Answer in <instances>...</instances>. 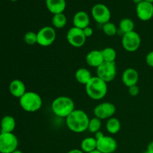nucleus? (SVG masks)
<instances>
[{"mask_svg": "<svg viewBox=\"0 0 153 153\" xmlns=\"http://www.w3.org/2000/svg\"><path fill=\"white\" fill-rule=\"evenodd\" d=\"M81 149L85 153H89L97 149V140L94 137H88L81 142Z\"/></svg>", "mask_w": 153, "mask_h": 153, "instance_id": "nucleus-21", "label": "nucleus"}, {"mask_svg": "<svg viewBox=\"0 0 153 153\" xmlns=\"http://www.w3.org/2000/svg\"><path fill=\"white\" fill-rule=\"evenodd\" d=\"M85 91L88 97L92 100H102L108 93L107 83L97 76H93L85 85Z\"/></svg>", "mask_w": 153, "mask_h": 153, "instance_id": "nucleus-2", "label": "nucleus"}, {"mask_svg": "<svg viewBox=\"0 0 153 153\" xmlns=\"http://www.w3.org/2000/svg\"><path fill=\"white\" fill-rule=\"evenodd\" d=\"M74 110V101L69 97H58L52 103V112L58 117L67 118Z\"/></svg>", "mask_w": 153, "mask_h": 153, "instance_id": "nucleus-3", "label": "nucleus"}, {"mask_svg": "<svg viewBox=\"0 0 153 153\" xmlns=\"http://www.w3.org/2000/svg\"><path fill=\"white\" fill-rule=\"evenodd\" d=\"M67 153H85L82 149H71V150L69 151Z\"/></svg>", "mask_w": 153, "mask_h": 153, "instance_id": "nucleus-34", "label": "nucleus"}, {"mask_svg": "<svg viewBox=\"0 0 153 153\" xmlns=\"http://www.w3.org/2000/svg\"><path fill=\"white\" fill-rule=\"evenodd\" d=\"M67 40L72 46L80 48L85 45L87 37L84 34L83 30L73 26L67 31Z\"/></svg>", "mask_w": 153, "mask_h": 153, "instance_id": "nucleus-10", "label": "nucleus"}, {"mask_svg": "<svg viewBox=\"0 0 153 153\" xmlns=\"http://www.w3.org/2000/svg\"><path fill=\"white\" fill-rule=\"evenodd\" d=\"M102 127V120L99 119V118L94 117L90 119L89 121V125H88V130L91 133L95 134L97 131H100Z\"/></svg>", "mask_w": 153, "mask_h": 153, "instance_id": "nucleus-26", "label": "nucleus"}, {"mask_svg": "<svg viewBox=\"0 0 153 153\" xmlns=\"http://www.w3.org/2000/svg\"><path fill=\"white\" fill-rule=\"evenodd\" d=\"M12 153H23L21 150H19V149H16L15 151H13Z\"/></svg>", "mask_w": 153, "mask_h": 153, "instance_id": "nucleus-36", "label": "nucleus"}, {"mask_svg": "<svg viewBox=\"0 0 153 153\" xmlns=\"http://www.w3.org/2000/svg\"><path fill=\"white\" fill-rule=\"evenodd\" d=\"M146 151H148V152L150 153H153V140L148 144L147 150Z\"/></svg>", "mask_w": 153, "mask_h": 153, "instance_id": "nucleus-33", "label": "nucleus"}, {"mask_svg": "<svg viewBox=\"0 0 153 153\" xmlns=\"http://www.w3.org/2000/svg\"><path fill=\"white\" fill-rule=\"evenodd\" d=\"M128 92L131 97H137L140 93V88L137 85H134L128 88Z\"/></svg>", "mask_w": 153, "mask_h": 153, "instance_id": "nucleus-29", "label": "nucleus"}, {"mask_svg": "<svg viewBox=\"0 0 153 153\" xmlns=\"http://www.w3.org/2000/svg\"><path fill=\"white\" fill-rule=\"evenodd\" d=\"M139 80L138 72L134 68H128L122 74V82L127 88L137 85Z\"/></svg>", "mask_w": 153, "mask_h": 153, "instance_id": "nucleus-14", "label": "nucleus"}, {"mask_svg": "<svg viewBox=\"0 0 153 153\" xmlns=\"http://www.w3.org/2000/svg\"><path fill=\"white\" fill-rule=\"evenodd\" d=\"M37 44L43 47L51 46L56 39V31L52 26H44L37 33Z\"/></svg>", "mask_w": 153, "mask_h": 153, "instance_id": "nucleus-9", "label": "nucleus"}, {"mask_svg": "<svg viewBox=\"0 0 153 153\" xmlns=\"http://www.w3.org/2000/svg\"><path fill=\"white\" fill-rule=\"evenodd\" d=\"M104 136H105V134H103V132H102L101 131H97V133H95V134H94V137H95V139L97 140H100V139H101L102 137H103Z\"/></svg>", "mask_w": 153, "mask_h": 153, "instance_id": "nucleus-32", "label": "nucleus"}, {"mask_svg": "<svg viewBox=\"0 0 153 153\" xmlns=\"http://www.w3.org/2000/svg\"><path fill=\"white\" fill-rule=\"evenodd\" d=\"M85 61L88 66L97 68L104 62L101 50H92L89 52L87 54Z\"/></svg>", "mask_w": 153, "mask_h": 153, "instance_id": "nucleus-17", "label": "nucleus"}, {"mask_svg": "<svg viewBox=\"0 0 153 153\" xmlns=\"http://www.w3.org/2000/svg\"><path fill=\"white\" fill-rule=\"evenodd\" d=\"M143 153H150V152H148V151H146V152H143Z\"/></svg>", "mask_w": 153, "mask_h": 153, "instance_id": "nucleus-40", "label": "nucleus"}, {"mask_svg": "<svg viewBox=\"0 0 153 153\" xmlns=\"http://www.w3.org/2000/svg\"><path fill=\"white\" fill-rule=\"evenodd\" d=\"M117 149V143L114 137L105 135L97 140V149L102 153H114Z\"/></svg>", "mask_w": 153, "mask_h": 153, "instance_id": "nucleus-12", "label": "nucleus"}, {"mask_svg": "<svg viewBox=\"0 0 153 153\" xmlns=\"http://www.w3.org/2000/svg\"><path fill=\"white\" fill-rule=\"evenodd\" d=\"M117 76L115 62H104L97 68V76L106 83L113 81Z\"/></svg>", "mask_w": 153, "mask_h": 153, "instance_id": "nucleus-5", "label": "nucleus"}, {"mask_svg": "<svg viewBox=\"0 0 153 153\" xmlns=\"http://www.w3.org/2000/svg\"><path fill=\"white\" fill-rule=\"evenodd\" d=\"M146 62L149 67L153 68V51H151L146 55Z\"/></svg>", "mask_w": 153, "mask_h": 153, "instance_id": "nucleus-30", "label": "nucleus"}, {"mask_svg": "<svg viewBox=\"0 0 153 153\" xmlns=\"http://www.w3.org/2000/svg\"><path fill=\"white\" fill-rule=\"evenodd\" d=\"M9 91L10 94L16 98H21L26 91L25 83L19 79H14L9 85Z\"/></svg>", "mask_w": 153, "mask_h": 153, "instance_id": "nucleus-16", "label": "nucleus"}, {"mask_svg": "<svg viewBox=\"0 0 153 153\" xmlns=\"http://www.w3.org/2000/svg\"><path fill=\"white\" fill-rule=\"evenodd\" d=\"M19 105L25 111L33 113L41 108L43 100L38 94L29 91L25 93L21 98H19Z\"/></svg>", "mask_w": 153, "mask_h": 153, "instance_id": "nucleus-4", "label": "nucleus"}, {"mask_svg": "<svg viewBox=\"0 0 153 153\" xmlns=\"http://www.w3.org/2000/svg\"><path fill=\"white\" fill-rule=\"evenodd\" d=\"M67 19L64 13L54 14L52 19V24L54 28H63L67 25Z\"/></svg>", "mask_w": 153, "mask_h": 153, "instance_id": "nucleus-23", "label": "nucleus"}, {"mask_svg": "<svg viewBox=\"0 0 153 153\" xmlns=\"http://www.w3.org/2000/svg\"><path fill=\"white\" fill-rule=\"evenodd\" d=\"M24 41L28 45H34L37 43V33L34 31H28L24 35Z\"/></svg>", "mask_w": 153, "mask_h": 153, "instance_id": "nucleus-28", "label": "nucleus"}, {"mask_svg": "<svg viewBox=\"0 0 153 153\" xmlns=\"http://www.w3.org/2000/svg\"><path fill=\"white\" fill-rule=\"evenodd\" d=\"M106 130L108 133L112 134H117L121 128V123L117 117H112L109 118L106 123Z\"/></svg>", "mask_w": 153, "mask_h": 153, "instance_id": "nucleus-22", "label": "nucleus"}, {"mask_svg": "<svg viewBox=\"0 0 153 153\" xmlns=\"http://www.w3.org/2000/svg\"><path fill=\"white\" fill-rule=\"evenodd\" d=\"M136 14L140 20H150L153 17V3L148 2L143 0L137 4L136 6Z\"/></svg>", "mask_w": 153, "mask_h": 153, "instance_id": "nucleus-13", "label": "nucleus"}, {"mask_svg": "<svg viewBox=\"0 0 153 153\" xmlns=\"http://www.w3.org/2000/svg\"><path fill=\"white\" fill-rule=\"evenodd\" d=\"M134 22L129 18H123L120 22V30L124 34L134 31Z\"/></svg>", "mask_w": 153, "mask_h": 153, "instance_id": "nucleus-24", "label": "nucleus"}, {"mask_svg": "<svg viewBox=\"0 0 153 153\" xmlns=\"http://www.w3.org/2000/svg\"><path fill=\"white\" fill-rule=\"evenodd\" d=\"M144 1H148V2H150V3H153V0H144Z\"/></svg>", "mask_w": 153, "mask_h": 153, "instance_id": "nucleus-38", "label": "nucleus"}, {"mask_svg": "<svg viewBox=\"0 0 153 153\" xmlns=\"http://www.w3.org/2000/svg\"><path fill=\"white\" fill-rule=\"evenodd\" d=\"M89 117L87 113L80 109H75L67 118L66 124L69 129L75 133H82L88 130Z\"/></svg>", "mask_w": 153, "mask_h": 153, "instance_id": "nucleus-1", "label": "nucleus"}, {"mask_svg": "<svg viewBox=\"0 0 153 153\" xmlns=\"http://www.w3.org/2000/svg\"><path fill=\"white\" fill-rule=\"evenodd\" d=\"M17 137L12 133H0V153H12L17 149Z\"/></svg>", "mask_w": 153, "mask_h": 153, "instance_id": "nucleus-6", "label": "nucleus"}, {"mask_svg": "<svg viewBox=\"0 0 153 153\" xmlns=\"http://www.w3.org/2000/svg\"><path fill=\"white\" fill-rule=\"evenodd\" d=\"M46 6L52 14L64 13L67 6L66 0H46Z\"/></svg>", "mask_w": 153, "mask_h": 153, "instance_id": "nucleus-18", "label": "nucleus"}, {"mask_svg": "<svg viewBox=\"0 0 153 153\" xmlns=\"http://www.w3.org/2000/svg\"><path fill=\"white\" fill-rule=\"evenodd\" d=\"M141 44V38L139 34L133 31L123 35L122 46L127 52H133L137 51Z\"/></svg>", "mask_w": 153, "mask_h": 153, "instance_id": "nucleus-7", "label": "nucleus"}, {"mask_svg": "<svg viewBox=\"0 0 153 153\" xmlns=\"http://www.w3.org/2000/svg\"><path fill=\"white\" fill-rule=\"evenodd\" d=\"M116 112V107L111 102H105L97 105L94 109V116L100 120H108Z\"/></svg>", "mask_w": 153, "mask_h": 153, "instance_id": "nucleus-11", "label": "nucleus"}, {"mask_svg": "<svg viewBox=\"0 0 153 153\" xmlns=\"http://www.w3.org/2000/svg\"><path fill=\"white\" fill-rule=\"evenodd\" d=\"M102 31L105 35L108 36V37H113V36L116 35L117 32V28L114 23L108 22L102 25Z\"/></svg>", "mask_w": 153, "mask_h": 153, "instance_id": "nucleus-27", "label": "nucleus"}, {"mask_svg": "<svg viewBox=\"0 0 153 153\" xmlns=\"http://www.w3.org/2000/svg\"><path fill=\"white\" fill-rule=\"evenodd\" d=\"M16 127V120L10 115L4 116L0 123L1 133H12Z\"/></svg>", "mask_w": 153, "mask_h": 153, "instance_id": "nucleus-19", "label": "nucleus"}, {"mask_svg": "<svg viewBox=\"0 0 153 153\" xmlns=\"http://www.w3.org/2000/svg\"><path fill=\"white\" fill-rule=\"evenodd\" d=\"M143 0H132V1L134 3H135L136 4H139V3L140 2H141V1H143Z\"/></svg>", "mask_w": 153, "mask_h": 153, "instance_id": "nucleus-35", "label": "nucleus"}, {"mask_svg": "<svg viewBox=\"0 0 153 153\" xmlns=\"http://www.w3.org/2000/svg\"><path fill=\"white\" fill-rule=\"evenodd\" d=\"M92 75H91V72L86 68H79L76 70V73H75V78H76V81L79 82L81 85H85L88 84V82L92 79Z\"/></svg>", "mask_w": 153, "mask_h": 153, "instance_id": "nucleus-20", "label": "nucleus"}, {"mask_svg": "<svg viewBox=\"0 0 153 153\" xmlns=\"http://www.w3.org/2000/svg\"><path fill=\"white\" fill-rule=\"evenodd\" d=\"M10 1H18V0H10Z\"/></svg>", "mask_w": 153, "mask_h": 153, "instance_id": "nucleus-39", "label": "nucleus"}, {"mask_svg": "<svg viewBox=\"0 0 153 153\" xmlns=\"http://www.w3.org/2000/svg\"><path fill=\"white\" fill-rule=\"evenodd\" d=\"M91 22V19L87 12L80 10L78 11L77 13H75L73 19V25L76 28L84 29L86 27H88Z\"/></svg>", "mask_w": 153, "mask_h": 153, "instance_id": "nucleus-15", "label": "nucleus"}, {"mask_svg": "<svg viewBox=\"0 0 153 153\" xmlns=\"http://www.w3.org/2000/svg\"><path fill=\"white\" fill-rule=\"evenodd\" d=\"M83 30V32L84 34H85V37H87V38H88V37H91V36L94 34V29H93L91 27L88 26V27H86L85 28H84Z\"/></svg>", "mask_w": 153, "mask_h": 153, "instance_id": "nucleus-31", "label": "nucleus"}, {"mask_svg": "<svg viewBox=\"0 0 153 153\" xmlns=\"http://www.w3.org/2000/svg\"><path fill=\"white\" fill-rule=\"evenodd\" d=\"M102 55L105 62H115L117 58V52L112 47H105L101 50Z\"/></svg>", "mask_w": 153, "mask_h": 153, "instance_id": "nucleus-25", "label": "nucleus"}, {"mask_svg": "<svg viewBox=\"0 0 153 153\" xmlns=\"http://www.w3.org/2000/svg\"><path fill=\"white\" fill-rule=\"evenodd\" d=\"M89 153H102V152H100V151H99V150H97V149H96V150L93 151V152H89Z\"/></svg>", "mask_w": 153, "mask_h": 153, "instance_id": "nucleus-37", "label": "nucleus"}, {"mask_svg": "<svg viewBox=\"0 0 153 153\" xmlns=\"http://www.w3.org/2000/svg\"><path fill=\"white\" fill-rule=\"evenodd\" d=\"M91 15L94 20L100 25H104L110 22L111 16V13L108 7L105 4L101 3L96 4L93 6L91 9Z\"/></svg>", "mask_w": 153, "mask_h": 153, "instance_id": "nucleus-8", "label": "nucleus"}]
</instances>
